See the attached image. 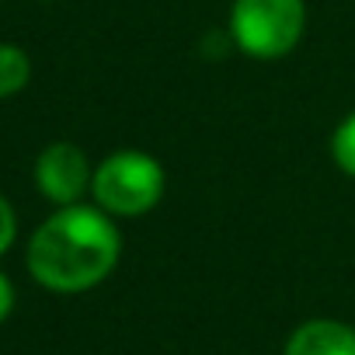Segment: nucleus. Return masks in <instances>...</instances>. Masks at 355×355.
Listing matches in <instances>:
<instances>
[{"mask_svg":"<svg viewBox=\"0 0 355 355\" xmlns=\"http://www.w3.org/2000/svg\"><path fill=\"white\" fill-rule=\"evenodd\" d=\"M331 153H334V164L355 178V112L334 129L331 136Z\"/></svg>","mask_w":355,"mask_h":355,"instance_id":"0eeeda50","label":"nucleus"},{"mask_svg":"<svg viewBox=\"0 0 355 355\" xmlns=\"http://www.w3.org/2000/svg\"><path fill=\"white\" fill-rule=\"evenodd\" d=\"M11 306H15V286H11L4 275H0V320L11 313Z\"/></svg>","mask_w":355,"mask_h":355,"instance_id":"1a4fd4ad","label":"nucleus"},{"mask_svg":"<svg viewBox=\"0 0 355 355\" xmlns=\"http://www.w3.org/2000/svg\"><path fill=\"white\" fill-rule=\"evenodd\" d=\"M32 77V63L28 56L18 49V46H8L0 42V98H11L18 94Z\"/></svg>","mask_w":355,"mask_h":355,"instance_id":"423d86ee","label":"nucleus"},{"mask_svg":"<svg viewBox=\"0 0 355 355\" xmlns=\"http://www.w3.org/2000/svg\"><path fill=\"white\" fill-rule=\"evenodd\" d=\"M94 199L112 216H139L164 196V167L143 150H119L94 171Z\"/></svg>","mask_w":355,"mask_h":355,"instance_id":"7ed1b4c3","label":"nucleus"},{"mask_svg":"<svg viewBox=\"0 0 355 355\" xmlns=\"http://www.w3.org/2000/svg\"><path fill=\"white\" fill-rule=\"evenodd\" d=\"M15 230H18V223H15V209H11V202H8L4 196H0V254L11 248Z\"/></svg>","mask_w":355,"mask_h":355,"instance_id":"6e6552de","label":"nucleus"},{"mask_svg":"<svg viewBox=\"0 0 355 355\" xmlns=\"http://www.w3.org/2000/svg\"><path fill=\"white\" fill-rule=\"evenodd\" d=\"M303 0H234V42L254 60H279L303 39Z\"/></svg>","mask_w":355,"mask_h":355,"instance_id":"f03ea898","label":"nucleus"},{"mask_svg":"<svg viewBox=\"0 0 355 355\" xmlns=\"http://www.w3.org/2000/svg\"><path fill=\"white\" fill-rule=\"evenodd\" d=\"M286 355H355V331L341 320H306L293 331Z\"/></svg>","mask_w":355,"mask_h":355,"instance_id":"39448f33","label":"nucleus"},{"mask_svg":"<svg viewBox=\"0 0 355 355\" xmlns=\"http://www.w3.org/2000/svg\"><path fill=\"white\" fill-rule=\"evenodd\" d=\"M35 182H39L46 199H53L60 206H77V199L87 192V185L94 178L87 171V157L80 146L53 143L42 150V157L35 164Z\"/></svg>","mask_w":355,"mask_h":355,"instance_id":"20e7f679","label":"nucleus"},{"mask_svg":"<svg viewBox=\"0 0 355 355\" xmlns=\"http://www.w3.org/2000/svg\"><path fill=\"white\" fill-rule=\"evenodd\" d=\"M115 223L91 206H63L49 216L28 244V272L56 293H80L98 286L119 261Z\"/></svg>","mask_w":355,"mask_h":355,"instance_id":"f257e3e1","label":"nucleus"}]
</instances>
